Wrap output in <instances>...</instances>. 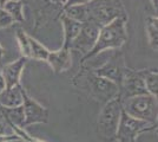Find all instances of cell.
<instances>
[{
    "mask_svg": "<svg viewBox=\"0 0 158 142\" xmlns=\"http://www.w3.org/2000/svg\"><path fill=\"white\" fill-rule=\"evenodd\" d=\"M125 18H117L111 23L106 24L100 27L97 41L90 52L83 56L81 63L92 58L106 50L119 49L122 47L127 41V30H126Z\"/></svg>",
    "mask_w": 158,
    "mask_h": 142,
    "instance_id": "1",
    "label": "cell"
},
{
    "mask_svg": "<svg viewBox=\"0 0 158 142\" xmlns=\"http://www.w3.org/2000/svg\"><path fill=\"white\" fill-rule=\"evenodd\" d=\"M122 111L123 107H122V98L119 95L104 103L97 121L98 133L103 140L107 142L114 141Z\"/></svg>",
    "mask_w": 158,
    "mask_h": 142,
    "instance_id": "2",
    "label": "cell"
},
{
    "mask_svg": "<svg viewBox=\"0 0 158 142\" xmlns=\"http://www.w3.org/2000/svg\"><path fill=\"white\" fill-rule=\"evenodd\" d=\"M122 107L126 114L136 118L157 124V97L151 94H143L122 100Z\"/></svg>",
    "mask_w": 158,
    "mask_h": 142,
    "instance_id": "3",
    "label": "cell"
},
{
    "mask_svg": "<svg viewBox=\"0 0 158 142\" xmlns=\"http://www.w3.org/2000/svg\"><path fill=\"white\" fill-rule=\"evenodd\" d=\"M89 21L104 26L117 18L127 19L125 8L120 0H91L86 4Z\"/></svg>",
    "mask_w": 158,
    "mask_h": 142,
    "instance_id": "4",
    "label": "cell"
},
{
    "mask_svg": "<svg viewBox=\"0 0 158 142\" xmlns=\"http://www.w3.org/2000/svg\"><path fill=\"white\" fill-rule=\"evenodd\" d=\"M157 127V124H153L140 118H136L133 116L126 114L125 111H122L120 120L118 123V128L116 131V142H136V139L143 133L150 131Z\"/></svg>",
    "mask_w": 158,
    "mask_h": 142,
    "instance_id": "5",
    "label": "cell"
},
{
    "mask_svg": "<svg viewBox=\"0 0 158 142\" xmlns=\"http://www.w3.org/2000/svg\"><path fill=\"white\" fill-rule=\"evenodd\" d=\"M87 84L91 97L98 102L106 103L119 95V88L116 83L111 82L110 80H106L102 76H98L94 72L89 75Z\"/></svg>",
    "mask_w": 158,
    "mask_h": 142,
    "instance_id": "6",
    "label": "cell"
},
{
    "mask_svg": "<svg viewBox=\"0 0 158 142\" xmlns=\"http://www.w3.org/2000/svg\"><path fill=\"white\" fill-rule=\"evenodd\" d=\"M143 94H149V93H148L146 87H145L142 71L140 70H133V69L125 67L122 81L119 84V96H120V98L124 100L127 97Z\"/></svg>",
    "mask_w": 158,
    "mask_h": 142,
    "instance_id": "7",
    "label": "cell"
},
{
    "mask_svg": "<svg viewBox=\"0 0 158 142\" xmlns=\"http://www.w3.org/2000/svg\"><path fill=\"white\" fill-rule=\"evenodd\" d=\"M100 27L98 24L93 23V21H85L81 24V28L79 31L78 36L76 37V39L73 41L72 45L70 47V50L72 51H78L80 54L85 56L87 52L91 51L94 43L98 38L99 30Z\"/></svg>",
    "mask_w": 158,
    "mask_h": 142,
    "instance_id": "8",
    "label": "cell"
},
{
    "mask_svg": "<svg viewBox=\"0 0 158 142\" xmlns=\"http://www.w3.org/2000/svg\"><path fill=\"white\" fill-rule=\"evenodd\" d=\"M23 109H24V126L27 127L37 123H46L48 118V111L45 107L32 98L25 90H23Z\"/></svg>",
    "mask_w": 158,
    "mask_h": 142,
    "instance_id": "9",
    "label": "cell"
},
{
    "mask_svg": "<svg viewBox=\"0 0 158 142\" xmlns=\"http://www.w3.org/2000/svg\"><path fill=\"white\" fill-rule=\"evenodd\" d=\"M124 69H125V65H124L123 57L116 54L112 58H110L105 64H103L102 67L94 69L93 72L96 75H98V76L104 77L106 80H110L113 83H116L119 88V84H120L122 77H123Z\"/></svg>",
    "mask_w": 158,
    "mask_h": 142,
    "instance_id": "10",
    "label": "cell"
},
{
    "mask_svg": "<svg viewBox=\"0 0 158 142\" xmlns=\"http://www.w3.org/2000/svg\"><path fill=\"white\" fill-rule=\"evenodd\" d=\"M27 59H28V58L21 56L17 61H14V62H12V63L6 64V65L2 67V69H1L0 71H1L2 77H4L6 88H11V87H14V85L20 84L21 74H23V71H24V69H25Z\"/></svg>",
    "mask_w": 158,
    "mask_h": 142,
    "instance_id": "11",
    "label": "cell"
},
{
    "mask_svg": "<svg viewBox=\"0 0 158 142\" xmlns=\"http://www.w3.org/2000/svg\"><path fill=\"white\" fill-rule=\"evenodd\" d=\"M46 62L56 74L65 72L72 65L71 50L61 46L57 51H50Z\"/></svg>",
    "mask_w": 158,
    "mask_h": 142,
    "instance_id": "12",
    "label": "cell"
},
{
    "mask_svg": "<svg viewBox=\"0 0 158 142\" xmlns=\"http://www.w3.org/2000/svg\"><path fill=\"white\" fill-rule=\"evenodd\" d=\"M60 20H61V25H63V30H64V44H63V47L70 49L73 41L78 36L83 23L74 20L72 18L65 15L64 13H61Z\"/></svg>",
    "mask_w": 158,
    "mask_h": 142,
    "instance_id": "13",
    "label": "cell"
},
{
    "mask_svg": "<svg viewBox=\"0 0 158 142\" xmlns=\"http://www.w3.org/2000/svg\"><path fill=\"white\" fill-rule=\"evenodd\" d=\"M23 87L18 84L11 88H5V90L0 94V105L13 108L23 104Z\"/></svg>",
    "mask_w": 158,
    "mask_h": 142,
    "instance_id": "14",
    "label": "cell"
},
{
    "mask_svg": "<svg viewBox=\"0 0 158 142\" xmlns=\"http://www.w3.org/2000/svg\"><path fill=\"white\" fill-rule=\"evenodd\" d=\"M0 114L2 117L6 120L10 127L12 128H24V120H25V115H24V109L23 105L19 107H13V108H7V107H1L0 105Z\"/></svg>",
    "mask_w": 158,
    "mask_h": 142,
    "instance_id": "15",
    "label": "cell"
},
{
    "mask_svg": "<svg viewBox=\"0 0 158 142\" xmlns=\"http://www.w3.org/2000/svg\"><path fill=\"white\" fill-rule=\"evenodd\" d=\"M2 8L12 17L14 23H23L24 17V1L23 0H7L2 5Z\"/></svg>",
    "mask_w": 158,
    "mask_h": 142,
    "instance_id": "16",
    "label": "cell"
},
{
    "mask_svg": "<svg viewBox=\"0 0 158 142\" xmlns=\"http://www.w3.org/2000/svg\"><path fill=\"white\" fill-rule=\"evenodd\" d=\"M28 41H30V58H33L35 61L46 62L50 50L31 36H28Z\"/></svg>",
    "mask_w": 158,
    "mask_h": 142,
    "instance_id": "17",
    "label": "cell"
},
{
    "mask_svg": "<svg viewBox=\"0 0 158 142\" xmlns=\"http://www.w3.org/2000/svg\"><path fill=\"white\" fill-rule=\"evenodd\" d=\"M145 30H146V37L149 44L151 47L157 51V43H158V19L157 17H148L146 18V24H145Z\"/></svg>",
    "mask_w": 158,
    "mask_h": 142,
    "instance_id": "18",
    "label": "cell"
},
{
    "mask_svg": "<svg viewBox=\"0 0 158 142\" xmlns=\"http://www.w3.org/2000/svg\"><path fill=\"white\" fill-rule=\"evenodd\" d=\"M63 13L72 18L74 20L79 21V23H85L89 21V14H87V8H86V4L84 5H72V6L64 7Z\"/></svg>",
    "mask_w": 158,
    "mask_h": 142,
    "instance_id": "19",
    "label": "cell"
},
{
    "mask_svg": "<svg viewBox=\"0 0 158 142\" xmlns=\"http://www.w3.org/2000/svg\"><path fill=\"white\" fill-rule=\"evenodd\" d=\"M140 71H142V76L144 78V83L148 93L157 97V94H158L157 70H146V69H144V70H140Z\"/></svg>",
    "mask_w": 158,
    "mask_h": 142,
    "instance_id": "20",
    "label": "cell"
},
{
    "mask_svg": "<svg viewBox=\"0 0 158 142\" xmlns=\"http://www.w3.org/2000/svg\"><path fill=\"white\" fill-rule=\"evenodd\" d=\"M15 38H17V41H18L21 56H24L26 58H30V41H28V36L26 34V32L24 30L19 28L17 31Z\"/></svg>",
    "mask_w": 158,
    "mask_h": 142,
    "instance_id": "21",
    "label": "cell"
},
{
    "mask_svg": "<svg viewBox=\"0 0 158 142\" xmlns=\"http://www.w3.org/2000/svg\"><path fill=\"white\" fill-rule=\"evenodd\" d=\"M12 24H14L12 17L1 7V10H0V28H5V27L11 26Z\"/></svg>",
    "mask_w": 158,
    "mask_h": 142,
    "instance_id": "22",
    "label": "cell"
},
{
    "mask_svg": "<svg viewBox=\"0 0 158 142\" xmlns=\"http://www.w3.org/2000/svg\"><path fill=\"white\" fill-rule=\"evenodd\" d=\"M21 137L17 134H1L0 135V142H13L20 141Z\"/></svg>",
    "mask_w": 158,
    "mask_h": 142,
    "instance_id": "23",
    "label": "cell"
},
{
    "mask_svg": "<svg viewBox=\"0 0 158 142\" xmlns=\"http://www.w3.org/2000/svg\"><path fill=\"white\" fill-rule=\"evenodd\" d=\"M91 0H67L65 2L64 7H69V6H72V5H84V4H87L90 2Z\"/></svg>",
    "mask_w": 158,
    "mask_h": 142,
    "instance_id": "24",
    "label": "cell"
},
{
    "mask_svg": "<svg viewBox=\"0 0 158 142\" xmlns=\"http://www.w3.org/2000/svg\"><path fill=\"white\" fill-rule=\"evenodd\" d=\"M6 128H10V126H8V123L6 122V120L2 117V115L0 114V135L1 134H7Z\"/></svg>",
    "mask_w": 158,
    "mask_h": 142,
    "instance_id": "25",
    "label": "cell"
},
{
    "mask_svg": "<svg viewBox=\"0 0 158 142\" xmlns=\"http://www.w3.org/2000/svg\"><path fill=\"white\" fill-rule=\"evenodd\" d=\"M5 88H6V84H5V81H4L2 75H1V71H0V94L5 90Z\"/></svg>",
    "mask_w": 158,
    "mask_h": 142,
    "instance_id": "26",
    "label": "cell"
},
{
    "mask_svg": "<svg viewBox=\"0 0 158 142\" xmlns=\"http://www.w3.org/2000/svg\"><path fill=\"white\" fill-rule=\"evenodd\" d=\"M4 54H5V50H4V47L0 45V59L4 57Z\"/></svg>",
    "mask_w": 158,
    "mask_h": 142,
    "instance_id": "27",
    "label": "cell"
},
{
    "mask_svg": "<svg viewBox=\"0 0 158 142\" xmlns=\"http://www.w3.org/2000/svg\"><path fill=\"white\" fill-rule=\"evenodd\" d=\"M151 1V4H152V6L155 7L156 10H157V0H150Z\"/></svg>",
    "mask_w": 158,
    "mask_h": 142,
    "instance_id": "28",
    "label": "cell"
},
{
    "mask_svg": "<svg viewBox=\"0 0 158 142\" xmlns=\"http://www.w3.org/2000/svg\"><path fill=\"white\" fill-rule=\"evenodd\" d=\"M7 0H0V5H1V6H2V5H4V4H5V2H6Z\"/></svg>",
    "mask_w": 158,
    "mask_h": 142,
    "instance_id": "29",
    "label": "cell"
},
{
    "mask_svg": "<svg viewBox=\"0 0 158 142\" xmlns=\"http://www.w3.org/2000/svg\"><path fill=\"white\" fill-rule=\"evenodd\" d=\"M60 1H61V2H63V4L65 5V2H66V1H67V0H60Z\"/></svg>",
    "mask_w": 158,
    "mask_h": 142,
    "instance_id": "30",
    "label": "cell"
},
{
    "mask_svg": "<svg viewBox=\"0 0 158 142\" xmlns=\"http://www.w3.org/2000/svg\"><path fill=\"white\" fill-rule=\"evenodd\" d=\"M0 10H1V5H0Z\"/></svg>",
    "mask_w": 158,
    "mask_h": 142,
    "instance_id": "31",
    "label": "cell"
}]
</instances>
